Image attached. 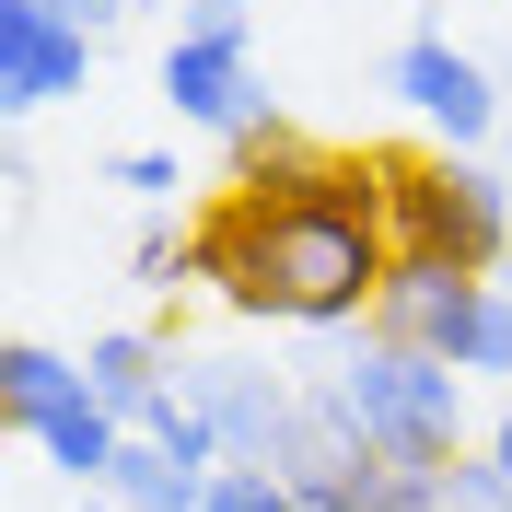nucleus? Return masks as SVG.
Wrapping results in <instances>:
<instances>
[{
	"mask_svg": "<svg viewBox=\"0 0 512 512\" xmlns=\"http://www.w3.org/2000/svg\"><path fill=\"white\" fill-rule=\"evenodd\" d=\"M384 338L454 361L466 384H512V280H478V268H443V256H396L373 303Z\"/></svg>",
	"mask_w": 512,
	"mask_h": 512,
	"instance_id": "obj_4",
	"label": "nucleus"
},
{
	"mask_svg": "<svg viewBox=\"0 0 512 512\" xmlns=\"http://www.w3.org/2000/svg\"><path fill=\"white\" fill-rule=\"evenodd\" d=\"M105 175H117V187L140 198V210H175V187H187V175H175V152H117Z\"/></svg>",
	"mask_w": 512,
	"mask_h": 512,
	"instance_id": "obj_17",
	"label": "nucleus"
},
{
	"mask_svg": "<svg viewBox=\"0 0 512 512\" xmlns=\"http://www.w3.org/2000/svg\"><path fill=\"white\" fill-rule=\"evenodd\" d=\"M478 454H489V466H501V478H512V384H501V408L478 419Z\"/></svg>",
	"mask_w": 512,
	"mask_h": 512,
	"instance_id": "obj_19",
	"label": "nucleus"
},
{
	"mask_svg": "<svg viewBox=\"0 0 512 512\" xmlns=\"http://www.w3.org/2000/svg\"><path fill=\"white\" fill-rule=\"evenodd\" d=\"M35 454H47L70 489H105V478H117V454H128V419L105 408L94 384H82L70 408H47V419H35Z\"/></svg>",
	"mask_w": 512,
	"mask_h": 512,
	"instance_id": "obj_9",
	"label": "nucleus"
},
{
	"mask_svg": "<svg viewBox=\"0 0 512 512\" xmlns=\"http://www.w3.org/2000/svg\"><path fill=\"white\" fill-rule=\"evenodd\" d=\"M501 280H512V268H501Z\"/></svg>",
	"mask_w": 512,
	"mask_h": 512,
	"instance_id": "obj_22",
	"label": "nucleus"
},
{
	"mask_svg": "<svg viewBox=\"0 0 512 512\" xmlns=\"http://www.w3.org/2000/svg\"><path fill=\"white\" fill-rule=\"evenodd\" d=\"M443 489H454V512H512V478H501V466H489L478 443H466V454H454V466H443Z\"/></svg>",
	"mask_w": 512,
	"mask_h": 512,
	"instance_id": "obj_16",
	"label": "nucleus"
},
{
	"mask_svg": "<svg viewBox=\"0 0 512 512\" xmlns=\"http://www.w3.org/2000/svg\"><path fill=\"white\" fill-rule=\"evenodd\" d=\"M384 233L396 256H443V268H512V163L501 152H384Z\"/></svg>",
	"mask_w": 512,
	"mask_h": 512,
	"instance_id": "obj_3",
	"label": "nucleus"
},
{
	"mask_svg": "<svg viewBox=\"0 0 512 512\" xmlns=\"http://www.w3.org/2000/svg\"><path fill=\"white\" fill-rule=\"evenodd\" d=\"M384 94L408 105L443 152H501V117H512V94H501V59H478V47H454L443 24H419L396 59H384Z\"/></svg>",
	"mask_w": 512,
	"mask_h": 512,
	"instance_id": "obj_5",
	"label": "nucleus"
},
{
	"mask_svg": "<svg viewBox=\"0 0 512 512\" xmlns=\"http://www.w3.org/2000/svg\"><path fill=\"white\" fill-rule=\"evenodd\" d=\"M82 384H94L105 408H117L128 431H140V419H152V396L175 384V350H163L152 326H105L94 350H82Z\"/></svg>",
	"mask_w": 512,
	"mask_h": 512,
	"instance_id": "obj_10",
	"label": "nucleus"
},
{
	"mask_svg": "<svg viewBox=\"0 0 512 512\" xmlns=\"http://www.w3.org/2000/svg\"><path fill=\"white\" fill-rule=\"evenodd\" d=\"M198 280L222 291L245 326H303V338H350L373 326L396 233H384V152H326L303 140L268 175H233L198 210Z\"/></svg>",
	"mask_w": 512,
	"mask_h": 512,
	"instance_id": "obj_1",
	"label": "nucleus"
},
{
	"mask_svg": "<svg viewBox=\"0 0 512 512\" xmlns=\"http://www.w3.org/2000/svg\"><path fill=\"white\" fill-rule=\"evenodd\" d=\"M187 35H256V0H175Z\"/></svg>",
	"mask_w": 512,
	"mask_h": 512,
	"instance_id": "obj_18",
	"label": "nucleus"
},
{
	"mask_svg": "<svg viewBox=\"0 0 512 512\" xmlns=\"http://www.w3.org/2000/svg\"><path fill=\"white\" fill-rule=\"evenodd\" d=\"M70 396H82V361L70 350H47V338H12V350H0V408H12L24 443H35V419L70 408Z\"/></svg>",
	"mask_w": 512,
	"mask_h": 512,
	"instance_id": "obj_13",
	"label": "nucleus"
},
{
	"mask_svg": "<svg viewBox=\"0 0 512 512\" xmlns=\"http://www.w3.org/2000/svg\"><path fill=\"white\" fill-rule=\"evenodd\" d=\"M175 384L222 431V466H280L291 431H303V373H268L245 350H175Z\"/></svg>",
	"mask_w": 512,
	"mask_h": 512,
	"instance_id": "obj_6",
	"label": "nucleus"
},
{
	"mask_svg": "<svg viewBox=\"0 0 512 512\" xmlns=\"http://www.w3.org/2000/svg\"><path fill=\"white\" fill-rule=\"evenodd\" d=\"M152 82H163V105H175V128H210V140L268 94V82H256V35H187V24L163 35Z\"/></svg>",
	"mask_w": 512,
	"mask_h": 512,
	"instance_id": "obj_8",
	"label": "nucleus"
},
{
	"mask_svg": "<svg viewBox=\"0 0 512 512\" xmlns=\"http://www.w3.org/2000/svg\"><path fill=\"white\" fill-rule=\"evenodd\" d=\"M315 384L338 396V419H350L384 466H454V454L478 443V408H466L478 384L454 373V361L408 350V338H384V326H350L315 361Z\"/></svg>",
	"mask_w": 512,
	"mask_h": 512,
	"instance_id": "obj_2",
	"label": "nucleus"
},
{
	"mask_svg": "<svg viewBox=\"0 0 512 512\" xmlns=\"http://www.w3.org/2000/svg\"><path fill=\"white\" fill-rule=\"evenodd\" d=\"M47 12H70L82 35H105V24H128V12H140V0H47Z\"/></svg>",
	"mask_w": 512,
	"mask_h": 512,
	"instance_id": "obj_20",
	"label": "nucleus"
},
{
	"mask_svg": "<svg viewBox=\"0 0 512 512\" xmlns=\"http://www.w3.org/2000/svg\"><path fill=\"white\" fill-rule=\"evenodd\" d=\"M501 163H512V117H501Z\"/></svg>",
	"mask_w": 512,
	"mask_h": 512,
	"instance_id": "obj_21",
	"label": "nucleus"
},
{
	"mask_svg": "<svg viewBox=\"0 0 512 512\" xmlns=\"http://www.w3.org/2000/svg\"><path fill=\"white\" fill-rule=\"evenodd\" d=\"M94 47L105 35H82L70 12H47V0H0V105L35 117V105L82 94V82H94Z\"/></svg>",
	"mask_w": 512,
	"mask_h": 512,
	"instance_id": "obj_7",
	"label": "nucleus"
},
{
	"mask_svg": "<svg viewBox=\"0 0 512 512\" xmlns=\"http://www.w3.org/2000/svg\"><path fill=\"white\" fill-rule=\"evenodd\" d=\"M198 512H303V489H291L280 466H222Z\"/></svg>",
	"mask_w": 512,
	"mask_h": 512,
	"instance_id": "obj_15",
	"label": "nucleus"
},
{
	"mask_svg": "<svg viewBox=\"0 0 512 512\" xmlns=\"http://www.w3.org/2000/svg\"><path fill=\"white\" fill-rule=\"evenodd\" d=\"M210 478H222V466H187L175 443L128 431V454H117V478H105V501H117V512H198V501H210Z\"/></svg>",
	"mask_w": 512,
	"mask_h": 512,
	"instance_id": "obj_11",
	"label": "nucleus"
},
{
	"mask_svg": "<svg viewBox=\"0 0 512 512\" xmlns=\"http://www.w3.org/2000/svg\"><path fill=\"white\" fill-rule=\"evenodd\" d=\"M128 280H140V291H187L198 280V233L163 222V210H140V233H128Z\"/></svg>",
	"mask_w": 512,
	"mask_h": 512,
	"instance_id": "obj_14",
	"label": "nucleus"
},
{
	"mask_svg": "<svg viewBox=\"0 0 512 512\" xmlns=\"http://www.w3.org/2000/svg\"><path fill=\"white\" fill-rule=\"evenodd\" d=\"M303 512H454V489H443V466H384V454H361L338 489H315Z\"/></svg>",
	"mask_w": 512,
	"mask_h": 512,
	"instance_id": "obj_12",
	"label": "nucleus"
}]
</instances>
